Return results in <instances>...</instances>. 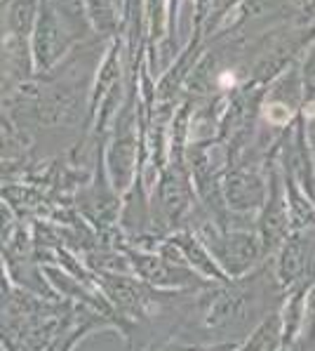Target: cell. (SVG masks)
Returning <instances> with one entry per match:
<instances>
[{"instance_id":"cell-1","label":"cell","mask_w":315,"mask_h":351,"mask_svg":"<svg viewBox=\"0 0 315 351\" xmlns=\"http://www.w3.org/2000/svg\"><path fill=\"white\" fill-rule=\"evenodd\" d=\"M308 267V245L303 239H294L287 243L285 255L280 259V278L282 283H294L306 274Z\"/></svg>"},{"instance_id":"cell-2","label":"cell","mask_w":315,"mask_h":351,"mask_svg":"<svg viewBox=\"0 0 315 351\" xmlns=\"http://www.w3.org/2000/svg\"><path fill=\"white\" fill-rule=\"evenodd\" d=\"M315 344V288H311L303 302V321H301V351H311Z\"/></svg>"}]
</instances>
